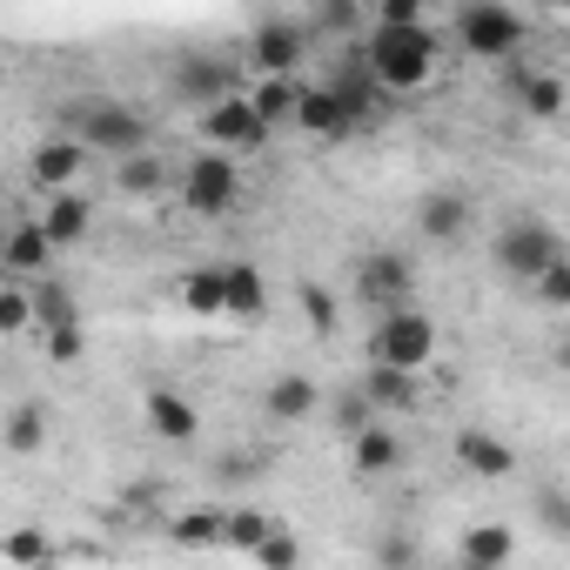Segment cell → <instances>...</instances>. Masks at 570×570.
Masks as SVG:
<instances>
[{
    "instance_id": "6da1fadb",
    "label": "cell",
    "mask_w": 570,
    "mask_h": 570,
    "mask_svg": "<svg viewBox=\"0 0 570 570\" xmlns=\"http://www.w3.org/2000/svg\"><path fill=\"white\" fill-rule=\"evenodd\" d=\"M363 68H370V81L383 95H423L436 81V68H443V48H436L430 21H410V28H383L376 21V35L363 48Z\"/></svg>"
},
{
    "instance_id": "7a4b0ae2",
    "label": "cell",
    "mask_w": 570,
    "mask_h": 570,
    "mask_svg": "<svg viewBox=\"0 0 570 570\" xmlns=\"http://www.w3.org/2000/svg\"><path fill=\"white\" fill-rule=\"evenodd\" d=\"M530 21L517 14V0H463L456 8V48L476 61H517Z\"/></svg>"
},
{
    "instance_id": "3957f363",
    "label": "cell",
    "mask_w": 570,
    "mask_h": 570,
    "mask_svg": "<svg viewBox=\"0 0 570 570\" xmlns=\"http://www.w3.org/2000/svg\"><path fill=\"white\" fill-rule=\"evenodd\" d=\"M88 155H135V148H148L155 141V121L141 115V108H128V101H108V95H95V101H81L75 108V128H68Z\"/></svg>"
},
{
    "instance_id": "277c9868",
    "label": "cell",
    "mask_w": 570,
    "mask_h": 570,
    "mask_svg": "<svg viewBox=\"0 0 570 570\" xmlns=\"http://www.w3.org/2000/svg\"><path fill=\"white\" fill-rule=\"evenodd\" d=\"M370 363H390V370H430L436 363V323L403 303V309H383L376 330H370Z\"/></svg>"
},
{
    "instance_id": "5b68a950",
    "label": "cell",
    "mask_w": 570,
    "mask_h": 570,
    "mask_svg": "<svg viewBox=\"0 0 570 570\" xmlns=\"http://www.w3.org/2000/svg\"><path fill=\"white\" fill-rule=\"evenodd\" d=\"M356 303L376 309V316L416 303V255H410V248H370V255L356 262Z\"/></svg>"
},
{
    "instance_id": "8992f818",
    "label": "cell",
    "mask_w": 570,
    "mask_h": 570,
    "mask_svg": "<svg viewBox=\"0 0 570 570\" xmlns=\"http://www.w3.org/2000/svg\"><path fill=\"white\" fill-rule=\"evenodd\" d=\"M235 195H242V168H235V155L202 148V155L181 168V208H188V215L215 222V215H228V208H235Z\"/></svg>"
},
{
    "instance_id": "52a82bcc",
    "label": "cell",
    "mask_w": 570,
    "mask_h": 570,
    "mask_svg": "<svg viewBox=\"0 0 570 570\" xmlns=\"http://www.w3.org/2000/svg\"><path fill=\"white\" fill-rule=\"evenodd\" d=\"M557 255H563V235H557L550 222H537V215L497 228V242H490V262H497L503 282H530V275H537L543 262H557Z\"/></svg>"
},
{
    "instance_id": "ba28073f",
    "label": "cell",
    "mask_w": 570,
    "mask_h": 570,
    "mask_svg": "<svg viewBox=\"0 0 570 570\" xmlns=\"http://www.w3.org/2000/svg\"><path fill=\"white\" fill-rule=\"evenodd\" d=\"M268 135H275V128L255 115V101H248L242 88L202 108V141H215L222 155H262V148H268Z\"/></svg>"
},
{
    "instance_id": "9c48e42d",
    "label": "cell",
    "mask_w": 570,
    "mask_h": 570,
    "mask_svg": "<svg viewBox=\"0 0 570 570\" xmlns=\"http://www.w3.org/2000/svg\"><path fill=\"white\" fill-rule=\"evenodd\" d=\"M168 88H175V101L208 108V101H222V95L248 88V68H242V61H228V55H208V48H202V55H181V61H175Z\"/></svg>"
},
{
    "instance_id": "30bf717a",
    "label": "cell",
    "mask_w": 570,
    "mask_h": 570,
    "mask_svg": "<svg viewBox=\"0 0 570 570\" xmlns=\"http://www.w3.org/2000/svg\"><path fill=\"white\" fill-rule=\"evenodd\" d=\"M309 21H289V14H268L255 35H248V68L255 75H296L303 55H309Z\"/></svg>"
},
{
    "instance_id": "8fae6325",
    "label": "cell",
    "mask_w": 570,
    "mask_h": 570,
    "mask_svg": "<svg viewBox=\"0 0 570 570\" xmlns=\"http://www.w3.org/2000/svg\"><path fill=\"white\" fill-rule=\"evenodd\" d=\"M470 222H476V202H470V188H456V181H443V188H430L423 202H416V228H423V242H463L470 235Z\"/></svg>"
},
{
    "instance_id": "7c38bea8",
    "label": "cell",
    "mask_w": 570,
    "mask_h": 570,
    "mask_svg": "<svg viewBox=\"0 0 570 570\" xmlns=\"http://www.w3.org/2000/svg\"><path fill=\"white\" fill-rule=\"evenodd\" d=\"M81 175H88V148H81L75 135H48V141H35V148H28V181H35L41 195L75 188Z\"/></svg>"
},
{
    "instance_id": "4fadbf2b",
    "label": "cell",
    "mask_w": 570,
    "mask_h": 570,
    "mask_svg": "<svg viewBox=\"0 0 570 570\" xmlns=\"http://www.w3.org/2000/svg\"><path fill=\"white\" fill-rule=\"evenodd\" d=\"M289 121H296L303 135H316V141H343V135H356V121H350V108L336 101V88H330V81L303 88V95H296V108H289Z\"/></svg>"
},
{
    "instance_id": "5bb4252c",
    "label": "cell",
    "mask_w": 570,
    "mask_h": 570,
    "mask_svg": "<svg viewBox=\"0 0 570 570\" xmlns=\"http://www.w3.org/2000/svg\"><path fill=\"white\" fill-rule=\"evenodd\" d=\"M48 262H55V242H48L41 215H35V222H14V228H0V268H8V275L35 282V275H48Z\"/></svg>"
},
{
    "instance_id": "9a60e30c",
    "label": "cell",
    "mask_w": 570,
    "mask_h": 570,
    "mask_svg": "<svg viewBox=\"0 0 570 570\" xmlns=\"http://www.w3.org/2000/svg\"><path fill=\"white\" fill-rule=\"evenodd\" d=\"M262 410H268V423H309V416H323V383L289 370L262 390Z\"/></svg>"
},
{
    "instance_id": "2e32d148",
    "label": "cell",
    "mask_w": 570,
    "mask_h": 570,
    "mask_svg": "<svg viewBox=\"0 0 570 570\" xmlns=\"http://www.w3.org/2000/svg\"><path fill=\"white\" fill-rule=\"evenodd\" d=\"M141 416L161 443H195L202 436V410L181 396V390H141Z\"/></svg>"
},
{
    "instance_id": "e0dca14e",
    "label": "cell",
    "mask_w": 570,
    "mask_h": 570,
    "mask_svg": "<svg viewBox=\"0 0 570 570\" xmlns=\"http://www.w3.org/2000/svg\"><path fill=\"white\" fill-rule=\"evenodd\" d=\"M41 228H48V242H55V248H75V242L95 228V202H88L81 188H55V195H48V208H41Z\"/></svg>"
},
{
    "instance_id": "ac0fdd59",
    "label": "cell",
    "mask_w": 570,
    "mask_h": 570,
    "mask_svg": "<svg viewBox=\"0 0 570 570\" xmlns=\"http://www.w3.org/2000/svg\"><path fill=\"white\" fill-rule=\"evenodd\" d=\"M350 470H356V476H396V470H403V436L383 430V423H363V430L350 436Z\"/></svg>"
},
{
    "instance_id": "d6986e66",
    "label": "cell",
    "mask_w": 570,
    "mask_h": 570,
    "mask_svg": "<svg viewBox=\"0 0 570 570\" xmlns=\"http://www.w3.org/2000/svg\"><path fill=\"white\" fill-rule=\"evenodd\" d=\"M268 309V275L255 262H222V316H262Z\"/></svg>"
},
{
    "instance_id": "ffe728a7",
    "label": "cell",
    "mask_w": 570,
    "mask_h": 570,
    "mask_svg": "<svg viewBox=\"0 0 570 570\" xmlns=\"http://www.w3.org/2000/svg\"><path fill=\"white\" fill-rule=\"evenodd\" d=\"M456 463H463L470 476L497 483V476H510V470H517V450H510L503 436H490V430H456Z\"/></svg>"
},
{
    "instance_id": "44dd1931",
    "label": "cell",
    "mask_w": 570,
    "mask_h": 570,
    "mask_svg": "<svg viewBox=\"0 0 570 570\" xmlns=\"http://www.w3.org/2000/svg\"><path fill=\"white\" fill-rule=\"evenodd\" d=\"M503 88H510V101H517L530 121H557V115H563V81H557V75L510 68V75H503Z\"/></svg>"
},
{
    "instance_id": "7402d4cb",
    "label": "cell",
    "mask_w": 570,
    "mask_h": 570,
    "mask_svg": "<svg viewBox=\"0 0 570 570\" xmlns=\"http://www.w3.org/2000/svg\"><path fill=\"white\" fill-rule=\"evenodd\" d=\"M356 390H363L376 410H423V383H416V370H390V363H370Z\"/></svg>"
},
{
    "instance_id": "603a6c76",
    "label": "cell",
    "mask_w": 570,
    "mask_h": 570,
    "mask_svg": "<svg viewBox=\"0 0 570 570\" xmlns=\"http://www.w3.org/2000/svg\"><path fill=\"white\" fill-rule=\"evenodd\" d=\"M0 443H8L14 456H41L48 450V403L41 396H21L8 410V423H0Z\"/></svg>"
},
{
    "instance_id": "cb8c5ba5",
    "label": "cell",
    "mask_w": 570,
    "mask_h": 570,
    "mask_svg": "<svg viewBox=\"0 0 570 570\" xmlns=\"http://www.w3.org/2000/svg\"><path fill=\"white\" fill-rule=\"evenodd\" d=\"M242 95L255 101V115H262L268 128H282V121H289V108H296V95H303V81H296V75H255Z\"/></svg>"
},
{
    "instance_id": "d4e9b609",
    "label": "cell",
    "mask_w": 570,
    "mask_h": 570,
    "mask_svg": "<svg viewBox=\"0 0 570 570\" xmlns=\"http://www.w3.org/2000/svg\"><path fill=\"white\" fill-rule=\"evenodd\" d=\"M28 303H35V330L81 323V303H75V289H68V282H55V275H35V282H28Z\"/></svg>"
},
{
    "instance_id": "484cf974",
    "label": "cell",
    "mask_w": 570,
    "mask_h": 570,
    "mask_svg": "<svg viewBox=\"0 0 570 570\" xmlns=\"http://www.w3.org/2000/svg\"><path fill=\"white\" fill-rule=\"evenodd\" d=\"M456 557H463L470 570H503V563L517 557V530H503V523H483V530H470V537L456 543Z\"/></svg>"
},
{
    "instance_id": "4316f807",
    "label": "cell",
    "mask_w": 570,
    "mask_h": 570,
    "mask_svg": "<svg viewBox=\"0 0 570 570\" xmlns=\"http://www.w3.org/2000/svg\"><path fill=\"white\" fill-rule=\"evenodd\" d=\"M175 175H168V161L161 155H148V148H135V155H121V168H115V188L121 195H161Z\"/></svg>"
},
{
    "instance_id": "83f0119b",
    "label": "cell",
    "mask_w": 570,
    "mask_h": 570,
    "mask_svg": "<svg viewBox=\"0 0 570 570\" xmlns=\"http://www.w3.org/2000/svg\"><path fill=\"white\" fill-rule=\"evenodd\" d=\"M523 289H537V309H550V316H563L570 309V255H557V262H543Z\"/></svg>"
},
{
    "instance_id": "f1b7e54d",
    "label": "cell",
    "mask_w": 570,
    "mask_h": 570,
    "mask_svg": "<svg viewBox=\"0 0 570 570\" xmlns=\"http://www.w3.org/2000/svg\"><path fill=\"white\" fill-rule=\"evenodd\" d=\"M181 303H188L195 316H222V262H208V268H188V275H181Z\"/></svg>"
},
{
    "instance_id": "f546056e",
    "label": "cell",
    "mask_w": 570,
    "mask_h": 570,
    "mask_svg": "<svg viewBox=\"0 0 570 570\" xmlns=\"http://www.w3.org/2000/svg\"><path fill=\"white\" fill-rule=\"evenodd\" d=\"M0 336H35V303H28V282H0Z\"/></svg>"
},
{
    "instance_id": "4dcf8cb0",
    "label": "cell",
    "mask_w": 570,
    "mask_h": 570,
    "mask_svg": "<svg viewBox=\"0 0 570 570\" xmlns=\"http://www.w3.org/2000/svg\"><path fill=\"white\" fill-rule=\"evenodd\" d=\"M168 537L188 543V550H208V543H222V510H208V503H202V510H181V517L168 523Z\"/></svg>"
},
{
    "instance_id": "1f68e13d",
    "label": "cell",
    "mask_w": 570,
    "mask_h": 570,
    "mask_svg": "<svg viewBox=\"0 0 570 570\" xmlns=\"http://www.w3.org/2000/svg\"><path fill=\"white\" fill-rule=\"evenodd\" d=\"M268 530H275V517H262V510H248V503H242V510H222V543H228V550H255Z\"/></svg>"
},
{
    "instance_id": "d6a6232c",
    "label": "cell",
    "mask_w": 570,
    "mask_h": 570,
    "mask_svg": "<svg viewBox=\"0 0 570 570\" xmlns=\"http://www.w3.org/2000/svg\"><path fill=\"white\" fill-rule=\"evenodd\" d=\"M323 410H330V423H336V436H343V443H350V436H356L363 423H376V403H370L363 390H343L336 403L323 396Z\"/></svg>"
},
{
    "instance_id": "836d02e7",
    "label": "cell",
    "mask_w": 570,
    "mask_h": 570,
    "mask_svg": "<svg viewBox=\"0 0 570 570\" xmlns=\"http://www.w3.org/2000/svg\"><path fill=\"white\" fill-rule=\"evenodd\" d=\"M296 303H303V316H309V330H316V336H336V323H343V309H336V289H323V282H303V289H296Z\"/></svg>"
},
{
    "instance_id": "e575fe53",
    "label": "cell",
    "mask_w": 570,
    "mask_h": 570,
    "mask_svg": "<svg viewBox=\"0 0 570 570\" xmlns=\"http://www.w3.org/2000/svg\"><path fill=\"white\" fill-rule=\"evenodd\" d=\"M35 336H41L48 363H81V350H88V323H55V330H35Z\"/></svg>"
},
{
    "instance_id": "d590c367",
    "label": "cell",
    "mask_w": 570,
    "mask_h": 570,
    "mask_svg": "<svg viewBox=\"0 0 570 570\" xmlns=\"http://www.w3.org/2000/svg\"><path fill=\"white\" fill-rule=\"evenodd\" d=\"M262 470H268V456H262V450H228V456L215 463V476H222V483H255Z\"/></svg>"
},
{
    "instance_id": "8d00e7d4",
    "label": "cell",
    "mask_w": 570,
    "mask_h": 570,
    "mask_svg": "<svg viewBox=\"0 0 570 570\" xmlns=\"http://www.w3.org/2000/svg\"><path fill=\"white\" fill-rule=\"evenodd\" d=\"M248 557H255V563H275V570H282V563H303V543H296V537H282V530H268V537H262V543H255Z\"/></svg>"
},
{
    "instance_id": "74e56055",
    "label": "cell",
    "mask_w": 570,
    "mask_h": 570,
    "mask_svg": "<svg viewBox=\"0 0 570 570\" xmlns=\"http://www.w3.org/2000/svg\"><path fill=\"white\" fill-rule=\"evenodd\" d=\"M537 517H543V530H550V537H570V503H563V490H557V483L537 497Z\"/></svg>"
},
{
    "instance_id": "f35d334b",
    "label": "cell",
    "mask_w": 570,
    "mask_h": 570,
    "mask_svg": "<svg viewBox=\"0 0 570 570\" xmlns=\"http://www.w3.org/2000/svg\"><path fill=\"white\" fill-rule=\"evenodd\" d=\"M48 550H55V543H48L41 530H8V537H0V557H21V563H28V557H48Z\"/></svg>"
},
{
    "instance_id": "ab89813d",
    "label": "cell",
    "mask_w": 570,
    "mask_h": 570,
    "mask_svg": "<svg viewBox=\"0 0 570 570\" xmlns=\"http://www.w3.org/2000/svg\"><path fill=\"white\" fill-rule=\"evenodd\" d=\"M356 14H363V0H323V14H316V28L343 35V28H356Z\"/></svg>"
},
{
    "instance_id": "60d3db41",
    "label": "cell",
    "mask_w": 570,
    "mask_h": 570,
    "mask_svg": "<svg viewBox=\"0 0 570 570\" xmlns=\"http://www.w3.org/2000/svg\"><path fill=\"white\" fill-rule=\"evenodd\" d=\"M376 21L383 28H410V21H423V0H376Z\"/></svg>"
},
{
    "instance_id": "b9f144b4",
    "label": "cell",
    "mask_w": 570,
    "mask_h": 570,
    "mask_svg": "<svg viewBox=\"0 0 570 570\" xmlns=\"http://www.w3.org/2000/svg\"><path fill=\"white\" fill-rule=\"evenodd\" d=\"M376 557H383V563H416V537H383Z\"/></svg>"
},
{
    "instance_id": "7bdbcfd3",
    "label": "cell",
    "mask_w": 570,
    "mask_h": 570,
    "mask_svg": "<svg viewBox=\"0 0 570 570\" xmlns=\"http://www.w3.org/2000/svg\"><path fill=\"white\" fill-rule=\"evenodd\" d=\"M530 8H550V14H563V8H570V0H530Z\"/></svg>"
}]
</instances>
